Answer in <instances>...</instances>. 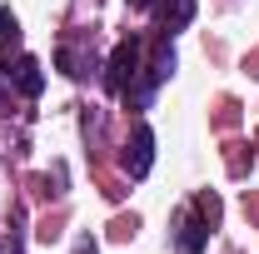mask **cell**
I'll list each match as a JSON object with an SVG mask.
<instances>
[{"label":"cell","mask_w":259,"mask_h":254,"mask_svg":"<svg viewBox=\"0 0 259 254\" xmlns=\"http://www.w3.org/2000/svg\"><path fill=\"white\" fill-rule=\"evenodd\" d=\"M175 244H180V254H204V244H209V220L199 215V209H185L180 220H175Z\"/></svg>","instance_id":"6da1fadb"},{"label":"cell","mask_w":259,"mask_h":254,"mask_svg":"<svg viewBox=\"0 0 259 254\" xmlns=\"http://www.w3.org/2000/svg\"><path fill=\"white\" fill-rule=\"evenodd\" d=\"M135 70H140V40H120L110 55V90L115 95H125V80H135Z\"/></svg>","instance_id":"7a4b0ae2"},{"label":"cell","mask_w":259,"mask_h":254,"mask_svg":"<svg viewBox=\"0 0 259 254\" xmlns=\"http://www.w3.org/2000/svg\"><path fill=\"white\" fill-rule=\"evenodd\" d=\"M150 159H155V130H150V125H135V140H130L125 170L140 180V175H150Z\"/></svg>","instance_id":"3957f363"},{"label":"cell","mask_w":259,"mask_h":254,"mask_svg":"<svg viewBox=\"0 0 259 254\" xmlns=\"http://www.w3.org/2000/svg\"><path fill=\"white\" fill-rule=\"evenodd\" d=\"M5 80H15V90H20V95H40V90H45V75H40V65L30 60V55H25V60H15V70H5Z\"/></svg>","instance_id":"277c9868"},{"label":"cell","mask_w":259,"mask_h":254,"mask_svg":"<svg viewBox=\"0 0 259 254\" xmlns=\"http://www.w3.org/2000/svg\"><path fill=\"white\" fill-rule=\"evenodd\" d=\"M194 20V0H164V30L175 35V30H185Z\"/></svg>","instance_id":"5b68a950"},{"label":"cell","mask_w":259,"mask_h":254,"mask_svg":"<svg viewBox=\"0 0 259 254\" xmlns=\"http://www.w3.org/2000/svg\"><path fill=\"white\" fill-rule=\"evenodd\" d=\"M20 45V25H15V15L10 10H0V65L10 60V50Z\"/></svg>","instance_id":"8992f818"},{"label":"cell","mask_w":259,"mask_h":254,"mask_svg":"<svg viewBox=\"0 0 259 254\" xmlns=\"http://www.w3.org/2000/svg\"><path fill=\"white\" fill-rule=\"evenodd\" d=\"M130 5H135V10H150V5H155V0H130Z\"/></svg>","instance_id":"52a82bcc"}]
</instances>
